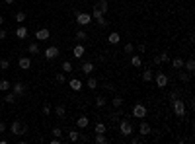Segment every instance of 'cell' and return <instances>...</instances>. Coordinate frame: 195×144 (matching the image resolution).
Here are the masks:
<instances>
[{"instance_id": "6da1fadb", "label": "cell", "mask_w": 195, "mask_h": 144, "mask_svg": "<svg viewBox=\"0 0 195 144\" xmlns=\"http://www.w3.org/2000/svg\"><path fill=\"white\" fill-rule=\"evenodd\" d=\"M172 109H174V113L180 117V119L186 117V103H183V99H180V98L172 99Z\"/></svg>"}, {"instance_id": "7a4b0ae2", "label": "cell", "mask_w": 195, "mask_h": 144, "mask_svg": "<svg viewBox=\"0 0 195 144\" xmlns=\"http://www.w3.org/2000/svg\"><path fill=\"white\" fill-rule=\"evenodd\" d=\"M119 131H121V136H131L135 129L127 119H123V121H119Z\"/></svg>"}, {"instance_id": "3957f363", "label": "cell", "mask_w": 195, "mask_h": 144, "mask_svg": "<svg viewBox=\"0 0 195 144\" xmlns=\"http://www.w3.org/2000/svg\"><path fill=\"white\" fill-rule=\"evenodd\" d=\"M90 22H92V16H90V14H86V12H76V24H78V25H82V28H84V25H88Z\"/></svg>"}, {"instance_id": "277c9868", "label": "cell", "mask_w": 195, "mask_h": 144, "mask_svg": "<svg viewBox=\"0 0 195 144\" xmlns=\"http://www.w3.org/2000/svg\"><path fill=\"white\" fill-rule=\"evenodd\" d=\"M133 117H135V119H144V117H146V107L143 103H137L133 107Z\"/></svg>"}, {"instance_id": "5b68a950", "label": "cell", "mask_w": 195, "mask_h": 144, "mask_svg": "<svg viewBox=\"0 0 195 144\" xmlns=\"http://www.w3.org/2000/svg\"><path fill=\"white\" fill-rule=\"evenodd\" d=\"M43 55H45L47 61H53V58H57V57H59V47H55V45L47 47V49L43 51Z\"/></svg>"}, {"instance_id": "8992f818", "label": "cell", "mask_w": 195, "mask_h": 144, "mask_svg": "<svg viewBox=\"0 0 195 144\" xmlns=\"http://www.w3.org/2000/svg\"><path fill=\"white\" fill-rule=\"evenodd\" d=\"M168 82H170V80H168V76H166L164 72H158L156 76H154V84H156L158 88H166Z\"/></svg>"}, {"instance_id": "52a82bcc", "label": "cell", "mask_w": 195, "mask_h": 144, "mask_svg": "<svg viewBox=\"0 0 195 144\" xmlns=\"http://www.w3.org/2000/svg\"><path fill=\"white\" fill-rule=\"evenodd\" d=\"M10 131H12V135H24V132H28V127H24L20 121H14Z\"/></svg>"}, {"instance_id": "ba28073f", "label": "cell", "mask_w": 195, "mask_h": 144, "mask_svg": "<svg viewBox=\"0 0 195 144\" xmlns=\"http://www.w3.org/2000/svg\"><path fill=\"white\" fill-rule=\"evenodd\" d=\"M25 90H28V86H25L24 82H16V84H12V92L16 94V98H18V95H24Z\"/></svg>"}, {"instance_id": "9c48e42d", "label": "cell", "mask_w": 195, "mask_h": 144, "mask_svg": "<svg viewBox=\"0 0 195 144\" xmlns=\"http://www.w3.org/2000/svg\"><path fill=\"white\" fill-rule=\"evenodd\" d=\"M51 37V31L47 29V28H43V29H37V33H35V39L37 41H47Z\"/></svg>"}, {"instance_id": "30bf717a", "label": "cell", "mask_w": 195, "mask_h": 144, "mask_svg": "<svg viewBox=\"0 0 195 144\" xmlns=\"http://www.w3.org/2000/svg\"><path fill=\"white\" fill-rule=\"evenodd\" d=\"M88 125H90V119H88L86 115H80V117H78V121H76V127H78V129H86Z\"/></svg>"}, {"instance_id": "8fae6325", "label": "cell", "mask_w": 195, "mask_h": 144, "mask_svg": "<svg viewBox=\"0 0 195 144\" xmlns=\"http://www.w3.org/2000/svg\"><path fill=\"white\" fill-rule=\"evenodd\" d=\"M68 86H70V90H74V92H80L84 84H82V82H80V80H78V78H72L70 82H68Z\"/></svg>"}, {"instance_id": "7c38bea8", "label": "cell", "mask_w": 195, "mask_h": 144, "mask_svg": "<svg viewBox=\"0 0 195 144\" xmlns=\"http://www.w3.org/2000/svg\"><path fill=\"white\" fill-rule=\"evenodd\" d=\"M139 135L141 136H148L150 135V125L148 123H141L139 125Z\"/></svg>"}, {"instance_id": "4fadbf2b", "label": "cell", "mask_w": 195, "mask_h": 144, "mask_svg": "<svg viewBox=\"0 0 195 144\" xmlns=\"http://www.w3.org/2000/svg\"><path fill=\"white\" fill-rule=\"evenodd\" d=\"M18 65H20L22 70H29V68H31V61H29L28 57H22V58L18 61Z\"/></svg>"}, {"instance_id": "5bb4252c", "label": "cell", "mask_w": 195, "mask_h": 144, "mask_svg": "<svg viewBox=\"0 0 195 144\" xmlns=\"http://www.w3.org/2000/svg\"><path fill=\"white\" fill-rule=\"evenodd\" d=\"M107 41H109V43H111V45H117L119 41H121V35L117 33V31H111V33L107 35Z\"/></svg>"}, {"instance_id": "9a60e30c", "label": "cell", "mask_w": 195, "mask_h": 144, "mask_svg": "<svg viewBox=\"0 0 195 144\" xmlns=\"http://www.w3.org/2000/svg\"><path fill=\"white\" fill-rule=\"evenodd\" d=\"M80 70L86 74V76H90V74L94 72V65H92V62H82V68H80Z\"/></svg>"}, {"instance_id": "2e32d148", "label": "cell", "mask_w": 195, "mask_h": 144, "mask_svg": "<svg viewBox=\"0 0 195 144\" xmlns=\"http://www.w3.org/2000/svg\"><path fill=\"white\" fill-rule=\"evenodd\" d=\"M16 37H18V39H25V37H28V28L20 25V28L16 29Z\"/></svg>"}, {"instance_id": "e0dca14e", "label": "cell", "mask_w": 195, "mask_h": 144, "mask_svg": "<svg viewBox=\"0 0 195 144\" xmlns=\"http://www.w3.org/2000/svg\"><path fill=\"white\" fill-rule=\"evenodd\" d=\"M74 39H76V41H80V43H82V41H86V39H88V33H86L84 29H78L76 33H74Z\"/></svg>"}, {"instance_id": "ac0fdd59", "label": "cell", "mask_w": 195, "mask_h": 144, "mask_svg": "<svg viewBox=\"0 0 195 144\" xmlns=\"http://www.w3.org/2000/svg\"><path fill=\"white\" fill-rule=\"evenodd\" d=\"M74 58H82L84 57V45H74Z\"/></svg>"}, {"instance_id": "d6986e66", "label": "cell", "mask_w": 195, "mask_h": 144, "mask_svg": "<svg viewBox=\"0 0 195 144\" xmlns=\"http://www.w3.org/2000/svg\"><path fill=\"white\" fill-rule=\"evenodd\" d=\"M152 78H154V74H152V68H144L143 80H144V82H152Z\"/></svg>"}, {"instance_id": "ffe728a7", "label": "cell", "mask_w": 195, "mask_h": 144, "mask_svg": "<svg viewBox=\"0 0 195 144\" xmlns=\"http://www.w3.org/2000/svg\"><path fill=\"white\" fill-rule=\"evenodd\" d=\"M183 66H186V70H187L189 74H191V72L195 70V61H193V58H187V61H186V65H183Z\"/></svg>"}, {"instance_id": "44dd1931", "label": "cell", "mask_w": 195, "mask_h": 144, "mask_svg": "<svg viewBox=\"0 0 195 144\" xmlns=\"http://www.w3.org/2000/svg\"><path fill=\"white\" fill-rule=\"evenodd\" d=\"M86 86L90 88V90H96V88H98V80H96V78H92V76H88V80H86Z\"/></svg>"}, {"instance_id": "7402d4cb", "label": "cell", "mask_w": 195, "mask_h": 144, "mask_svg": "<svg viewBox=\"0 0 195 144\" xmlns=\"http://www.w3.org/2000/svg\"><path fill=\"white\" fill-rule=\"evenodd\" d=\"M178 76H180V80H182L183 84L189 82V72H187V70H182V68H180V74H178Z\"/></svg>"}, {"instance_id": "603a6c76", "label": "cell", "mask_w": 195, "mask_h": 144, "mask_svg": "<svg viewBox=\"0 0 195 144\" xmlns=\"http://www.w3.org/2000/svg\"><path fill=\"white\" fill-rule=\"evenodd\" d=\"M131 65H133L135 68H141V66H143V61H141V57H139V55H135L133 58H131Z\"/></svg>"}, {"instance_id": "cb8c5ba5", "label": "cell", "mask_w": 195, "mask_h": 144, "mask_svg": "<svg viewBox=\"0 0 195 144\" xmlns=\"http://www.w3.org/2000/svg\"><path fill=\"white\" fill-rule=\"evenodd\" d=\"M94 132H96V135H105V125L103 123H98V125L94 127Z\"/></svg>"}, {"instance_id": "d4e9b609", "label": "cell", "mask_w": 195, "mask_h": 144, "mask_svg": "<svg viewBox=\"0 0 195 144\" xmlns=\"http://www.w3.org/2000/svg\"><path fill=\"white\" fill-rule=\"evenodd\" d=\"M4 101H6V103H10V105H12L14 101H16V94H14V92H10V90H8V94H6V98H4Z\"/></svg>"}, {"instance_id": "484cf974", "label": "cell", "mask_w": 195, "mask_h": 144, "mask_svg": "<svg viewBox=\"0 0 195 144\" xmlns=\"http://www.w3.org/2000/svg\"><path fill=\"white\" fill-rule=\"evenodd\" d=\"M96 8H99V10L105 14V12H107V8H109V6H107V0H99V2L96 4Z\"/></svg>"}, {"instance_id": "4316f807", "label": "cell", "mask_w": 195, "mask_h": 144, "mask_svg": "<svg viewBox=\"0 0 195 144\" xmlns=\"http://www.w3.org/2000/svg\"><path fill=\"white\" fill-rule=\"evenodd\" d=\"M61 68H62V72H72V70H74V68H72V62H70V61H65Z\"/></svg>"}, {"instance_id": "83f0119b", "label": "cell", "mask_w": 195, "mask_h": 144, "mask_svg": "<svg viewBox=\"0 0 195 144\" xmlns=\"http://www.w3.org/2000/svg\"><path fill=\"white\" fill-rule=\"evenodd\" d=\"M28 51H29V55H39V45L37 43H31L28 47Z\"/></svg>"}, {"instance_id": "f1b7e54d", "label": "cell", "mask_w": 195, "mask_h": 144, "mask_svg": "<svg viewBox=\"0 0 195 144\" xmlns=\"http://www.w3.org/2000/svg\"><path fill=\"white\" fill-rule=\"evenodd\" d=\"M172 66L178 68V70H180V68H183V58H174V61H172Z\"/></svg>"}, {"instance_id": "f546056e", "label": "cell", "mask_w": 195, "mask_h": 144, "mask_svg": "<svg viewBox=\"0 0 195 144\" xmlns=\"http://www.w3.org/2000/svg\"><path fill=\"white\" fill-rule=\"evenodd\" d=\"M57 115H59L61 117V119H62V117H66V109H65V105H57Z\"/></svg>"}, {"instance_id": "4dcf8cb0", "label": "cell", "mask_w": 195, "mask_h": 144, "mask_svg": "<svg viewBox=\"0 0 195 144\" xmlns=\"http://www.w3.org/2000/svg\"><path fill=\"white\" fill-rule=\"evenodd\" d=\"M10 88H12V84H10L8 80H2V82H0V90H2V92H8Z\"/></svg>"}, {"instance_id": "1f68e13d", "label": "cell", "mask_w": 195, "mask_h": 144, "mask_svg": "<svg viewBox=\"0 0 195 144\" xmlns=\"http://www.w3.org/2000/svg\"><path fill=\"white\" fill-rule=\"evenodd\" d=\"M68 138H70L72 142H76L78 138H80V132H78V131H70V132H68Z\"/></svg>"}, {"instance_id": "d6a6232c", "label": "cell", "mask_w": 195, "mask_h": 144, "mask_svg": "<svg viewBox=\"0 0 195 144\" xmlns=\"http://www.w3.org/2000/svg\"><path fill=\"white\" fill-rule=\"evenodd\" d=\"M25 18H28V16H25V12H18V14L14 16L16 22H25Z\"/></svg>"}, {"instance_id": "836d02e7", "label": "cell", "mask_w": 195, "mask_h": 144, "mask_svg": "<svg viewBox=\"0 0 195 144\" xmlns=\"http://www.w3.org/2000/svg\"><path fill=\"white\" fill-rule=\"evenodd\" d=\"M96 107H105V98L98 95V98H96Z\"/></svg>"}, {"instance_id": "e575fe53", "label": "cell", "mask_w": 195, "mask_h": 144, "mask_svg": "<svg viewBox=\"0 0 195 144\" xmlns=\"http://www.w3.org/2000/svg\"><path fill=\"white\" fill-rule=\"evenodd\" d=\"M133 51H135V45H133V43H127V45L123 47V53H127V55H131Z\"/></svg>"}, {"instance_id": "d590c367", "label": "cell", "mask_w": 195, "mask_h": 144, "mask_svg": "<svg viewBox=\"0 0 195 144\" xmlns=\"http://www.w3.org/2000/svg\"><path fill=\"white\" fill-rule=\"evenodd\" d=\"M94 140H96L98 144H105V142H107V138H105V135H96Z\"/></svg>"}, {"instance_id": "8d00e7d4", "label": "cell", "mask_w": 195, "mask_h": 144, "mask_svg": "<svg viewBox=\"0 0 195 144\" xmlns=\"http://www.w3.org/2000/svg\"><path fill=\"white\" fill-rule=\"evenodd\" d=\"M102 16H103V12H102L99 8H94V10H92V18L98 20V18H102Z\"/></svg>"}, {"instance_id": "74e56055", "label": "cell", "mask_w": 195, "mask_h": 144, "mask_svg": "<svg viewBox=\"0 0 195 144\" xmlns=\"http://www.w3.org/2000/svg\"><path fill=\"white\" fill-rule=\"evenodd\" d=\"M8 66H10V61L8 58H2V61H0V70H6Z\"/></svg>"}, {"instance_id": "f35d334b", "label": "cell", "mask_w": 195, "mask_h": 144, "mask_svg": "<svg viewBox=\"0 0 195 144\" xmlns=\"http://www.w3.org/2000/svg\"><path fill=\"white\" fill-rule=\"evenodd\" d=\"M121 103H123L121 95H115V98H113V107H121Z\"/></svg>"}, {"instance_id": "ab89813d", "label": "cell", "mask_w": 195, "mask_h": 144, "mask_svg": "<svg viewBox=\"0 0 195 144\" xmlns=\"http://www.w3.org/2000/svg\"><path fill=\"white\" fill-rule=\"evenodd\" d=\"M96 22H98V25H99V28H105V25H107V22H105V16H102V18H98Z\"/></svg>"}, {"instance_id": "60d3db41", "label": "cell", "mask_w": 195, "mask_h": 144, "mask_svg": "<svg viewBox=\"0 0 195 144\" xmlns=\"http://www.w3.org/2000/svg\"><path fill=\"white\" fill-rule=\"evenodd\" d=\"M65 74H62V72H59V74H57V82H59V84H65Z\"/></svg>"}, {"instance_id": "b9f144b4", "label": "cell", "mask_w": 195, "mask_h": 144, "mask_svg": "<svg viewBox=\"0 0 195 144\" xmlns=\"http://www.w3.org/2000/svg\"><path fill=\"white\" fill-rule=\"evenodd\" d=\"M160 61H162V62H168V61H170V55H168V53H162V55H160Z\"/></svg>"}, {"instance_id": "7bdbcfd3", "label": "cell", "mask_w": 195, "mask_h": 144, "mask_svg": "<svg viewBox=\"0 0 195 144\" xmlns=\"http://www.w3.org/2000/svg\"><path fill=\"white\" fill-rule=\"evenodd\" d=\"M53 135H55L57 138H61V135H62V131L59 129V127H55V129H53Z\"/></svg>"}, {"instance_id": "ee69618b", "label": "cell", "mask_w": 195, "mask_h": 144, "mask_svg": "<svg viewBox=\"0 0 195 144\" xmlns=\"http://www.w3.org/2000/svg\"><path fill=\"white\" fill-rule=\"evenodd\" d=\"M143 140H144L143 136H133V138H131V142H133V144H139V142H143Z\"/></svg>"}, {"instance_id": "f6af8a7d", "label": "cell", "mask_w": 195, "mask_h": 144, "mask_svg": "<svg viewBox=\"0 0 195 144\" xmlns=\"http://www.w3.org/2000/svg\"><path fill=\"white\" fill-rule=\"evenodd\" d=\"M51 113V107H49V103H45L43 105V115H49Z\"/></svg>"}, {"instance_id": "bcb514c9", "label": "cell", "mask_w": 195, "mask_h": 144, "mask_svg": "<svg viewBox=\"0 0 195 144\" xmlns=\"http://www.w3.org/2000/svg\"><path fill=\"white\" fill-rule=\"evenodd\" d=\"M176 98H180V92H178V90H174V92L170 94V99H176Z\"/></svg>"}, {"instance_id": "7dc6e473", "label": "cell", "mask_w": 195, "mask_h": 144, "mask_svg": "<svg viewBox=\"0 0 195 144\" xmlns=\"http://www.w3.org/2000/svg\"><path fill=\"white\" fill-rule=\"evenodd\" d=\"M0 39H6V29H0Z\"/></svg>"}, {"instance_id": "c3c4849f", "label": "cell", "mask_w": 195, "mask_h": 144, "mask_svg": "<svg viewBox=\"0 0 195 144\" xmlns=\"http://www.w3.org/2000/svg\"><path fill=\"white\" fill-rule=\"evenodd\" d=\"M160 62H162V61H160V55H156V57H154V65H160Z\"/></svg>"}, {"instance_id": "681fc988", "label": "cell", "mask_w": 195, "mask_h": 144, "mask_svg": "<svg viewBox=\"0 0 195 144\" xmlns=\"http://www.w3.org/2000/svg\"><path fill=\"white\" fill-rule=\"evenodd\" d=\"M6 131V125H4V123H0V132H4Z\"/></svg>"}, {"instance_id": "f907efd6", "label": "cell", "mask_w": 195, "mask_h": 144, "mask_svg": "<svg viewBox=\"0 0 195 144\" xmlns=\"http://www.w3.org/2000/svg\"><path fill=\"white\" fill-rule=\"evenodd\" d=\"M16 2V0H6V4H14Z\"/></svg>"}, {"instance_id": "816d5d0a", "label": "cell", "mask_w": 195, "mask_h": 144, "mask_svg": "<svg viewBox=\"0 0 195 144\" xmlns=\"http://www.w3.org/2000/svg\"><path fill=\"white\" fill-rule=\"evenodd\" d=\"M4 24V18H2V16H0V25H2Z\"/></svg>"}, {"instance_id": "f5cc1de1", "label": "cell", "mask_w": 195, "mask_h": 144, "mask_svg": "<svg viewBox=\"0 0 195 144\" xmlns=\"http://www.w3.org/2000/svg\"><path fill=\"white\" fill-rule=\"evenodd\" d=\"M0 115H2V111H0Z\"/></svg>"}]
</instances>
